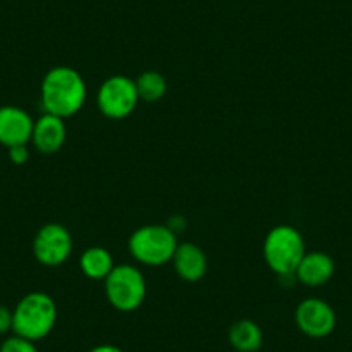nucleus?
Returning a JSON list of instances; mask_svg holds the SVG:
<instances>
[{
	"label": "nucleus",
	"instance_id": "nucleus-1",
	"mask_svg": "<svg viewBox=\"0 0 352 352\" xmlns=\"http://www.w3.org/2000/svg\"><path fill=\"white\" fill-rule=\"evenodd\" d=\"M87 83L80 71L71 66H56L47 71L40 85V100L43 113L63 120L74 116L87 102Z\"/></svg>",
	"mask_w": 352,
	"mask_h": 352
},
{
	"label": "nucleus",
	"instance_id": "nucleus-2",
	"mask_svg": "<svg viewBox=\"0 0 352 352\" xmlns=\"http://www.w3.org/2000/svg\"><path fill=\"white\" fill-rule=\"evenodd\" d=\"M57 304L49 294L30 292L12 309V333L32 342L43 340L56 328Z\"/></svg>",
	"mask_w": 352,
	"mask_h": 352
},
{
	"label": "nucleus",
	"instance_id": "nucleus-3",
	"mask_svg": "<svg viewBox=\"0 0 352 352\" xmlns=\"http://www.w3.org/2000/svg\"><path fill=\"white\" fill-rule=\"evenodd\" d=\"M306 254L304 236L290 225L272 228L264 239L263 256L268 268L278 276L294 275L300 259Z\"/></svg>",
	"mask_w": 352,
	"mask_h": 352
},
{
	"label": "nucleus",
	"instance_id": "nucleus-4",
	"mask_svg": "<svg viewBox=\"0 0 352 352\" xmlns=\"http://www.w3.org/2000/svg\"><path fill=\"white\" fill-rule=\"evenodd\" d=\"M176 247L178 235H175L166 225L140 226L128 239L131 257L145 266H162L171 263Z\"/></svg>",
	"mask_w": 352,
	"mask_h": 352
},
{
	"label": "nucleus",
	"instance_id": "nucleus-5",
	"mask_svg": "<svg viewBox=\"0 0 352 352\" xmlns=\"http://www.w3.org/2000/svg\"><path fill=\"white\" fill-rule=\"evenodd\" d=\"M104 292L111 306L120 313H133L147 297L145 276L133 264H120L104 280Z\"/></svg>",
	"mask_w": 352,
	"mask_h": 352
},
{
	"label": "nucleus",
	"instance_id": "nucleus-6",
	"mask_svg": "<svg viewBox=\"0 0 352 352\" xmlns=\"http://www.w3.org/2000/svg\"><path fill=\"white\" fill-rule=\"evenodd\" d=\"M140 97L135 80L124 74H114L102 81L97 92V107L109 120H124L137 109Z\"/></svg>",
	"mask_w": 352,
	"mask_h": 352
},
{
	"label": "nucleus",
	"instance_id": "nucleus-7",
	"mask_svg": "<svg viewBox=\"0 0 352 352\" xmlns=\"http://www.w3.org/2000/svg\"><path fill=\"white\" fill-rule=\"evenodd\" d=\"M32 250L35 259L47 268H56L66 263L73 254V236L59 223H47L36 232Z\"/></svg>",
	"mask_w": 352,
	"mask_h": 352
},
{
	"label": "nucleus",
	"instance_id": "nucleus-8",
	"mask_svg": "<svg viewBox=\"0 0 352 352\" xmlns=\"http://www.w3.org/2000/svg\"><path fill=\"white\" fill-rule=\"evenodd\" d=\"M294 321L300 333L306 337L324 338L333 333L337 327V314L327 300L320 297H307L297 304Z\"/></svg>",
	"mask_w": 352,
	"mask_h": 352
},
{
	"label": "nucleus",
	"instance_id": "nucleus-9",
	"mask_svg": "<svg viewBox=\"0 0 352 352\" xmlns=\"http://www.w3.org/2000/svg\"><path fill=\"white\" fill-rule=\"evenodd\" d=\"M33 124L32 114L18 106H0V145L14 147L28 145L32 142Z\"/></svg>",
	"mask_w": 352,
	"mask_h": 352
},
{
	"label": "nucleus",
	"instance_id": "nucleus-10",
	"mask_svg": "<svg viewBox=\"0 0 352 352\" xmlns=\"http://www.w3.org/2000/svg\"><path fill=\"white\" fill-rule=\"evenodd\" d=\"M67 130L63 118L43 113L35 120L32 133V144L42 154H56L66 144Z\"/></svg>",
	"mask_w": 352,
	"mask_h": 352
},
{
	"label": "nucleus",
	"instance_id": "nucleus-11",
	"mask_svg": "<svg viewBox=\"0 0 352 352\" xmlns=\"http://www.w3.org/2000/svg\"><path fill=\"white\" fill-rule=\"evenodd\" d=\"M171 263L176 275L185 282L195 283L204 278L208 273V256L194 242L178 243Z\"/></svg>",
	"mask_w": 352,
	"mask_h": 352
},
{
	"label": "nucleus",
	"instance_id": "nucleus-12",
	"mask_svg": "<svg viewBox=\"0 0 352 352\" xmlns=\"http://www.w3.org/2000/svg\"><path fill=\"white\" fill-rule=\"evenodd\" d=\"M296 280L309 289L323 287L335 275V261L321 250L306 252L296 270Z\"/></svg>",
	"mask_w": 352,
	"mask_h": 352
},
{
	"label": "nucleus",
	"instance_id": "nucleus-13",
	"mask_svg": "<svg viewBox=\"0 0 352 352\" xmlns=\"http://www.w3.org/2000/svg\"><path fill=\"white\" fill-rule=\"evenodd\" d=\"M114 257L106 247L92 245L83 250L80 257V268L87 278L90 280H106L109 273L114 270Z\"/></svg>",
	"mask_w": 352,
	"mask_h": 352
},
{
	"label": "nucleus",
	"instance_id": "nucleus-14",
	"mask_svg": "<svg viewBox=\"0 0 352 352\" xmlns=\"http://www.w3.org/2000/svg\"><path fill=\"white\" fill-rule=\"evenodd\" d=\"M264 335L259 324L252 320H239L228 328V342L232 351L259 352Z\"/></svg>",
	"mask_w": 352,
	"mask_h": 352
},
{
	"label": "nucleus",
	"instance_id": "nucleus-15",
	"mask_svg": "<svg viewBox=\"0 0 352 352\" xmlns=\"http://www.w3.org/2000/svg\"><path fill=\"white\" fill-rule=\"evenodd\" d=\"M135 85H137L138 97L144 102H157L168 92V81L159 71H144L135 80Z\"/></svg>",
	"mask_w": 352,
	"mask_h": 352
},
{
	"label": "nucleus",
	"instance_id": "nucleus-16",
	"mask_svg": "<svg viewBox=\"0 0 352 352\" xmlns=\"http://www.w3.org/2000/svg\"><path fill=\"white\" fill-rule=\"evenodd\" d=\"M0 352H38V347H36V342L12 333L0 344Z\"/></svg>",
	"mask_w": 352,
	"mask_h": 352
},
{
	"label": "nucleus",
	"instance_id": "nucleus-17",
	"mask_svg": "<svg viewBox=\"0 0 352 352\" xmlns=\"http://www.w3.org/2000/svg\"><path fill=\"white\" fill-rule=\"evenodd\" d=\"M9 159H11L12 164L16 166H23L28 162L30 159V148L28 145H14V147L8 148Z\"/></svg>",
	"mask_w": 352,
	"mask_h": 352
},
{
	"label": "nucleus",
	"instance_id": "nucleus-18",
	"mask_svg": "<svg viewBox=\"0 0 352 352\" xmlns=\"http://www.w3.org/2000/svg\"><path fill=\"white\" fill-rule=\"evenodd\" d=\"M12 331V309L0 304V335H8Z\"/></svg>",
	"mask_w": 352,
	"mask_h": 352
},
{
	"label": "nucleus",
	"instance_id": "nucleus-19",
	"mask_svg": "<svg viewBox=\"0 0 352 352\" xmlns=\"http://www.w3.org/2000/svg\"><path fill=\"white\" fill-rule=\"evenodd\" d=\"M166 226H168L175 235H180V233L187 228V219H185L182 214H175L169 218V221L166 223Z\"/></svg>",
	"mask_w": 352,
	"mask_h": 352
},
{
	"label": "nucleus",
	"instance_id": "nucleus-20",
	"mask_svg": "<svg viewBox=\"0 0 352 352\" xmlns=\"http://www.w3.org/2000/svg\"><path fill=\"white\" fill-rule=\"evenodd\" d=\"M88 352H124V351L121 347H118V345L100 344V345H96V347H92Z\"/></svg>",
	"mask_w": 352,
	"mask_h": 352
},
{
	"label": "nucleus",
	"instance_id": "nucleus-21",
	"mask_svg": "<svg viewBox=\"0 0 352 352\" xmlns=\"http://www.w3.org/2000/svg\"><path fill=\"white\" fill-rule=\"evenodd\" d=\"M230 352H239V351H230Z\"/></svg>",
	"mask_w": 352,
	"mask_h": 352
}]
</instances>
